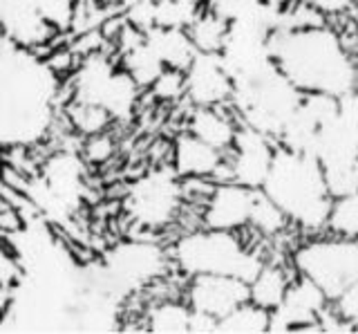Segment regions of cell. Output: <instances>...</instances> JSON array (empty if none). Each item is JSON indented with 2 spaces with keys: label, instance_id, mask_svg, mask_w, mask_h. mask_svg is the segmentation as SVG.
<instances>
[{
  "label": "cell",
  "instance_id": "30bf717a",
  "mask_svg": "<svg viewBox=\"0 0 358 334\" xmlns=\"http://www.w3.org/2000/svg\"><path fill=\"white\" fill-rule=\"evenodd\" d=\"M260 188H249L238 182H213L201 202V225L222 231H242L251 225L255 197Z\"/></svg>",
  "mask_w": 358,
  "mask_h": 334
},
{
  "label": "cell",
  "instance_id": "d4e9b609",
  "mask_svg": "<svg viewBox=\"0 0 358 334\" xmlns=\"http://www.w3.org/2000/svg\"><path fill=\"white\" fill-rule=\"evenodd\" d=\"M67 119H70L72 128L83 137L103 132V130H108L112 124H115L112 117L106 113V108H101L96 104L76 102V99H72L70 108H67Z\"/></svg>",
  "mask_w": 358,
  "mask_h": 334
},
{
  "label": "cell",
  "instance_id": "ba28073f",
  "mask_svg": "<svg viewBox=\"0 0 358 334\" xmlns=\"http://www.w3.org/2000/svg\"><path fill=\"white\" fill-rule=\"evenodd\" d=\"M278 141L251 126L240 124L238 135L224 160L222 182H238L249 188H262L268 171H271Z\"/></svg>",
  "mask_w": 358,
  "mask_h": 334
},
{
  "label": "cell",
  "instance_id": "9c48e42d",
  "mask_svg": "<svg viewBox=\"0 0 358 334\" xmlns=\"http://www.w3.org/2000/svg\"><path fill=\"white\" fill-rule=\"evenodd\" d=\"M331 305L322 289L305 276H294L287 294L271 309L268 332H322L320 316Z\"/></svg>",
  "mask_w": 358,
  "mask_h": 334
},
{
  "label": "cell",
  "instance_id": "8992f818",
  "mask_svg": "<svg viewBox=\"0 0 358 334\" xmlns=\"http://www.w3.org/2000/svg\"><path fill=\"white\" fill-rule=\"evenodd\" d=\"M186 204L184 180L173 166H159L128 188L126 214L130 222L141 231H162L179 218Z\"/></svg>",
  "mask_w": 358,
  "mask_h": 334
},
{
  "label": "cell",
  "instance_id": "e0dca14e",
  "mask_svg": "<svg viewBox=\"0 0 358 334\" xmlns=\"http://www.w3.org/2000/svg\"><path fill=\"white\" fill-rule=\"evenodd\" d=\"M145 43L155 50V54L162 59L166 68L182 70V72L188 68L190 61H193L197 54V48L193 46V41H190L188 29L155 25L145 32Z\"/></svg>",
  "mask_w": 358,
  "mask_h": 334
},
{
  "label": "cell",
  "instance_id": "ac0fdd59",
  "mask_svg": "<svg viewBox=\"0 0 358 334\" xmlns=\"http://www.w3.org/2000/svg\"><path fill=\"white\" fill-rule=\"evenodd\" d=\"M291 274H296L294 267L289 270V267H285L282 263L264 260L260 272H257L253 276V281L249 283V300L271 312L287 294L289 283L294 281Z\"/></svg>",
  "mask_w": 358,
  "mask_h": 334
},
{
  "label": "cell",
  "instance_id": "1f68e13d",
  "mask_svg": "<svg viewBox=\"0 0 358 334\" xmlns=\"http://www.w3.org/2000/svg\"><path fill=\"white\" fill-rule=\"evenodd\" d=\"M20 278H22V267L18 265L16 256L0 249V287L14 289V285H18Z\"/></svg>",
  "mask_w": 358,
  "mask_h": 334
},
{
  "label": "cell",
  "instance_id": "8d00e7d4",
  "mask_svg": "<svg viewBox=\"0 0 358 334\" xmlns=\"http://www.w3.org/2000/svg\"><path fill=\"white\" fill-rule=\"evenodd\" d=\"M354 9H356V12H358V0H354Z\"/></svg>",
  "mask_w": 358,
  "mask_h": 334
},
{
  "label": "cell",
  "instance_id": "7a4b0ae2",
  "mask_svg": "<svg viewBox=\"0 0 358 334\" xmlns=\"http://www.w3.org/2000/svg\"><path fill=\"white\" fill-rule=\"evenodd\" d=\"M262 193L302 231L318 233L327 227L334 197L320 164L311 155L278 146Z\"/></svg>",
  "mask_w": 358,
  "mask_h": 334
},
{
  "label": "cell",
  "instance_id": "5bb4252c",
  "mask_svg": "<svg viewBox=\"0 0 358 334\" xmlns=\"http://www.w3.org/2000/svg\"><path fill=\"white\" fill-rule=\"evenodd\" d=\"M227 153L213 148L199 137L182 132L173 144V169L182 180H213L217 182Z\"/></svg>",
  "mask_w": 358,
  "mask_h": 334
},
{
  "label": "cell",
  "instance_id": "d6986e66",
  "mask_svg": "<svg viewBox=\"0 0 358 334\" xmlns=\"http://www.w3.org/2000/svg\"><path fill=\"white\" fill-rule=\"evenodd\" d=\"M141 90L143 88L126 70L117 68L103 88L101 108H106V113L112 117V121H128L134 115V110H137Z\"/></svg>",
  "mask_w": 358,
  "mask_h": 334
},
{
  "label": "cell",
  "instance_id": "7c38bea8",
  "mask_svg": "<svg viewBox=\"0 0 358 334\" xmlns=\"http://www.w3.org/2000/svg\"><path fill=\"white\" fill-rule=\"evenodd\" d=\"M186 99L193 106H229L233 79L224 68L220 52H197L184 70Z\"/></svg>",
  "mask_w": 358,
  "mask_h": 334
},
{
  "label": "cell",
  "instance_id": "cb8c5ba5",
  "mask_svg": "<svg viewBox=\"0 0 358 334\" xmlns=\"http://www.w3.org/2000/svg\"><path fill=\"white\" fill-rule=\"evenodd\" d=\"M324 229L341 238H358V191L334 197Z\"/></svg>",
  "mask_w": 358,
  "mask_h": 334
},
{
  "label": "cell",
  "instance_id": "74e56055",
  "mask_svg": "<svg viewBox=\"0 0 358 334\" xmlns=\"http://www.w3.org/2000/svg\"><path fill=\"white\" fill-rule=\"evenodd\" d=\"M356 242H358V238H356Z\"/></svg>",
  "mask_w": 358,
  "mask_h": 334
},
{
  "label": "cell",
  "instance_id": "83f0119b",
  "mask_svg": "<svg viewBox=\"0 0 358 334\" xmlns=\"http://www.w3.org/2000/svg\"><path fill=\"white\" fill-rule=\"evenodd\" d=\"M262 3L264 0H206V7L227 23H235V20L253 16Z\"/></svg>",
  "mask_w": 358,
  "mask_h": 334
},
{
  "label": "cell",
  "instance_id": "ffe728a7",
  "mask_svg": "<svg viewBox=\"0 0 358 334\" xmlns=\"http://www.w3.org/2000/svg\"><path fill=\"white\" fill-rule=\"evenodd\" d=\"M143 328L148 332H188L190 330V307L186 300L164 298L145 312Z\"/></svg>",
  "mask_w": 358,
  "mask_h": 334
},
{
  "label": "cell",
  "instance_id": "8fae6325",
  "mask_svg": "<svg viewBox=\"0 0 358 334\" xmlns=\"http://www.w3.org/2000/svg\"><path fill=\"white\" fill-rule=\"evenodd\" d=\"M184 300L193 312H201L213 319L227 316L229 312L249 300V283L235 276L199 274L190 276Z\"/></svg>",
  "mask_w": 358,
  "mask_h": 334
},
{
  "label": "cell",
  "instance_id": "484cf974",
  "mask_svg": "<svg viewBox=\"0 0 358 334\" xmlns=\"http://www.w3.org/2000/svg\"><path fill=\"white\" fill-rule=\"evenodd\" d=\"M287 225H289L287 216L262 193V188H260V191H257V197H255V207H253V216H251L249 227H253L260 236L273 238L280 231H285Z\"/></svg>",
  "mask_w": 358,
  "mask_h": 334
},
{
  "label": "cell",
  "instance_id": "4fadbf2b",
  "mask_svg": "<svg viewBox=\"0 0 358 334\" xmlns=\"http://www.w3.org/2000/svg\"><path fill=\"white\" fill-rule=\"evenodd\" d=\"M0 34L18 48L34 50L48 46L56 29L43 18L36 0H0Z\"/></svg>",
  "mask_w": 358,
  "mask_h": 334
},
{
  "label": "cell",
  "instance_id": "d6a6232c",
  "mask_svg": "<svg viewBox=\"0 0 358 334\" xmlns=\"http://www.w3.org/2000/svg\"><path fill=\"white\" fill-rule=\"evenodd\" d=\"M305 3L313 5L318 12H322L327 18L343 16V14L352 12V9H354V0H305Z\"/></svg>",
  "mask_w": 358,
  "mask_h": 334
},
{
  "label": "cell",
  "instance_id": "2e32d148",
  "mask_svg": "<svg viewBox=\"0 0 358 334\" xmlns=\"http://www.w3.org/2000/svg\"><path fill=\"white\" fill-rule=\"evenodd\" d=\"M43 182L67 207H74L83 193V162L74 153H56L43 166Z\"/></svg>",
  "mask_w": 358,
  "mask_h": 334
},
{
  "label": "cell",
  "instance_id": "e575fe53",
  "mask_svg": "<svg viewBox=\"0 0 358 334\" xmlns=\"http://www.w3.org/2000/svg\"><path fill=\"white\" fill-rule=\"evenodd\" d=\"M264 3L273 5V7H287V5H291V3H296V0H264Z\"/></svg>",
  "mask_w": 358,
  "mask_h": 334
},
{
  "label": "cell",
  "instance_id": "6da1fadb",
  "mask_svg": "<svg viewBox=\"0 0 358 334\" xmlns=\"http://www.w3.org/2000/svg\"><path fill=\"white\" fill-rule=\"evenodd\" d=\"M268 48L280 72L305 95L343 97L358 88V59L329 25L273 32Z\"/></svg>",
  "mask_w": 358,
  "mask_h": 334
},
{
  "label": "cell",
  "instance_id": "d590c367",
  "mask_svg": "<svg viewBox=\"0 0 358 334\" xmlns=\"http://www.w3.org/2000/svg\"><path fill=\"white\" fill-rule=\"evenodd\" d=\"M182 3H193V5H201V7H204L206 0H182Z\"/></svg>",
  "mask_w": 358,
  "mask_h": 334
},
{
  "label": "cell",
  "instance_id": "44dd1931",
  "mask_svg": "<svg viewBox=\"0 0 358 334\" xmlns=\"http://www.w3.org/2000/svg\"><path fill=\"white\" fill-rule=\"evenodd\" d=\"M121 68L126 70L141 88H150L157 76L166 70V65L162 63V59L157 57L148 43H145V34H143L141 43H137L134 48L121 54Z\"/></svg>",
  "mask_w": 358,
  "mask_h": 334
},
{
  "label": "cell",
  "instance_id": "3957f363",
  "mask_svg": "<svg viewBox=\"0 0 358 334\" xmlns=\"http://www.w3.org/2000/svg\"><path fill=\"white\" fill-rule=\"evenodd\" d=\"M173 267L186 278L199 274L235 276L251 283L264 265L262 253L249 247L240 231H222L201 227L184 233L171 247Z\"/></svg>",
  "mask_w": 358,
  "mask_h": 334
},
{
  "label": "cell",
  "instance_id": "4dcf8cb0",
  "mask_svg": "<svg viewBox=\"0 0 358 334\" xmlns=\"http://www.w3.org/2000/svg\"><path fill=\"white\" fill-rule=\"evenodd\" d=\"M331 307L338 312L345 321L352 323L354 332H358V281L352 287H347L336 300H331Z\"/></svg>",
  "mask_w": 358,
  "mask_h": 334
},
{
  "label": "cell",
  "instance_id": "4316f807",
  "mask_svg": "<svg viewBox=\"0 0 358 334\" xmlns=\"http://www.w3.org/2000/svg\"><path fill=\"white\" fill-rule=\"evenodd\" d=\"M199 12H201V5L182 3V0H157L155 3V25L188 29Z\"/></svg>",
  "mask_w": 358,
  "mask_h": 334
},
{
  "label": "cell",
  "instance_id": "9a60e30c",
  "mask_svg": "<svg viewBox=\"0 0 358 334\" xmlns=\"http://www.w3.org/2000/svg\"><path fill=\"white\" fill-rule=\"evenodd\" d=\"M240 121L235 115H229L224 106H193L188 115V132L210 144L213 148L229 153L235 135H238Z\"/></svg>",
  "mask_w": 358,
  "mask_h": 334
},
{
  "label": "cell",
  "instance_id": "f1b7e54d",
  "mask_svg": "<svg viewBox=\"0 0 358 334\" xmlns=\"http://www.w3.org/2000/svg\"><path fill=\"white\" fill-rule=\"evenodd\" d=\"M150 90H152V95L157 99H162V102H175V99H179V97H186L184 72L182 70L166 68L155 79V83L150 85Z\"/></svg>",
  "mask_w": 358,
  "mask_h": 334
},
{
  "label": "cell",
  "instance_id": "836d02e7",
  "mask_svg": "<svg viewBox=\"0 0 358 334\" xmlns=\"http://www.w3.org/2000/svg\"><path fill=\"white\" fill-rule=\"evenodd\" d=\"M217 319L190 309V330L188 332H217Z\"/></svg>",
  "mask_w": 358,
  "mask_h": 334
},
{
  "label": "cell",
  "instance_id": "f546056e",
  "mask_svg": "<svg viewBox=\"0 0 358 334\" xmlns=\"http://www.w3.org/2000/svg\"><path fill=\"white\" fill-rule=\"evenodd\" d=\"M85 160L90 164H106L112 153H115V141H112L110 132H96V135H90L85 141Z\"/></svg>",
  "mask_w": 358,
  "mask_h": 334
},
{
  "label": "cell",
  "instance_id": "5b68a950",
  "mask_svg": "<svg viewBox=\"0 0 358 334\" xmlns=\"http://www.w3.org/2000/svg\"><path fill=\"white\" fill-rule=\"evenodd\" d=\"M291 267L298 276L316 283L329 300H336L358 281V242L334 233L309 238L291 253Z\"/></svg>",
  "mask_w": 358,
  "mask_h": 334
},
{
  "label": "cell",
  "instance_id": "277c9868",
  "mask_svg": "<svg viewBox=\"0 0 358 334\" xmlns=\"http://www.w3.org/2000/svg\"><path fill=\"white\" fill-rule=\"evenodd\" d=\"M302 97L305 92L275 68L253 81H235L229 106L240 124L260 130L278 141L280 130L296 113Z\"/></svg>",
  "mask_w": 358,
  "mask_h": 334
},
{
  "label": "cell",
  "instance_id": "7402d4cb",
  "mask_svg": "<svg viewBox=\"0 0 358 334\" xmlns=\"http://www.w3.org/2000/svg\"><path fill=\"white\" fill-rule=\"evenodd\" d=\"M227 32L229 23L215 12H210L208 7H201V12L188 27L190 41H193L197 52H220L224 39H227Z\"/></svg>",
  "mask_w": 358,
  "mask_h": 334
},
{
  "label": "cell",
  "instance_id": "603a6c76",
  "mask_svg": "<svg viewBox=\"0 0 358 334\" xmlns=\"http://www.w3.org/2000/svg\"><path fill=\"white\" fill-rule=\"evenodd\" d=\"M271 312L246 300L217 323V332H268Z\"/></svg>",
  "mask_w": 358,
  "mask_h": 334
},
{
  "label": "cell",
  "instance_id": "52a82bcc",
  "mask_svg": "<svg viewBox=\"0 0 358 334\" xmlns=\"http://www.w3.org/2000/svg\"><path fill=\"white\" fill-rule=\"evenodd\" d=\"M173 267L171 251L150 238H130L112 247L103 265L108 292L132 294L159 281Z\"/></svg>",
  "mask_w": 358,
  "mask_h": 334
}]
</instances>
